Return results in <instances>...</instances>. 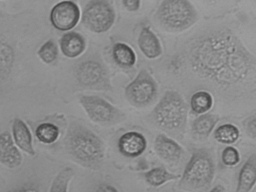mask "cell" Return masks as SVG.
I'll list each match as a JSON object with an SVG mask.
<instances>
[{"label": "cell", "mask_w": 256, "mask_h": 192, "mask_svg": "<svg viewBox=\"0 0 256 192\" xmlns=\"http://www.w3.org/2000/svg\"><path fill=\"white\" fill-rule=\"evenodd\" d=\"M65 145L70 156L84 168L98 170L104 162V141L86 126L72 124L66 136Z\"/></svg>", "instance_id": "cell-2"}, {"label": "cell", "mask_w": 256, "mask_h": 192, "mask_svg": "<svg viewBox=\"0 0 256 192\" xmlns=\"http://www.w3.org/2000/svg\"><path fill=\"white\" fill-rule=\"evenodd\" d=\"M122 6L128 12H136L140 7V0H122Z\"/></svg>", "instance_id": "cell-29"}, {"label": "cell", "mask_w": 256, "mask_h": 192, "mask_svg": "<svg viewBox=\"0 0 256 192\" xmlns=\"http://www.w3.org/2000/svg\"><path fill=\"white\" fill-rule=\"evenodd\" d=\"M154 148L158 157L169 163L179 162L184 153V148L176 140L164 134L157 135Z\"/></svg>", "instance_id": "cell-13"}, {"label": "cell", "mask_w": 256, "mask_h": 192, "mask_svg": "<svg viewBox=\"0 0 256 192\" xmlns=\"http://www.w3.org/2000/svg\"><path fill=\"white\" fill-rule=\"evenodd\" d=\"M60 49L67 58H76L84 52L86 39L77 32H67L59 40Z\"/></svg>", "instance_id": "cell-14"}, {"label": "cell", "mask_w": 256, "mask_h": 192, "mask_svg": "<svg viewBox=\"0 0 256 192\" xmlns=\"http://www.w3.org/2000/svg\"><path fill=\"white\" fill-rule=\"evenodd\" d=\"M94 192H120V190L108 183H102L96 188Z\"/></svg>", "instance_id": "cell-31"}, {"label": "cell", "mask_w": 256, "mask_h": 192, "mask_svg": "<svg viewBox=\"0 0 256 192\" xmlns=\"http://www.w3.org/2000/svg\"><path fill=\"white\" fill-rule=\"evenodd\" d=\"M37 54L43 62L46 64H52L58 60L59 55L58 44L52 39L48 40L40 46Z\"/></svg>", "instance_id": "cell-26"}, {"label": "cell", "mask_w": 256, "mask_h": 192, "mask_svg": "<svg viewBox=\"0 0 256 192\" xmlns=\"http://www.w3.org/2000/svg\"><path fill=\"white\" fill-rule=\"evenodd\" d=\"M242 127L248 138L254 140L256 138V112L247 117L242 122Z\"/></svg>", "instance_id": "cell-28"}, {"label": "cell", "mask_w": 256, "mask_h": 192, "mask_svg": "<svg viewBox=\"0 0 256 192\" xmlns=\"http://www.w3.org/2000/svg\"><path fill=\"white\" fill-rule=\"evenodd\" d=\"M112 57L115 63L122 68H131L137 61V56L132 48L122 42L114 45Z\"/></svg>", "instance_id": "cell-20"}, {"label": "cell", "mask_w": 256, "mask_h": 192, "mask_svg": "<svg viewBox=\"0 0 256 192\" xmlns=\"http://www.w3.org/2000/svg\"><path fill=\"white\" fill-rule=\"evenodd\" d=\"M12 192H42L40 188L34 184H25L16 188Z\"/></svg>", "instance_id": "cell-30"}, {"label": "cell", "mask_w": 256, "mask_h": 192, "mask_svg": "<svg viewBox=\"0 0 256 192\" xmlns=\"http://www.w3.org/2000/svg\"><path fill=\"white\" fill-rule=\"evenodd\" d=\"M148 146V140L144 135L136 130L127 132L118 140V147L120 152L127 158L142 156Z\"/></svg>", "instance_id": "cell-11"}, {"label": "cell", "mask_w": 256, "mask_h": 192, "mask_svg": "<svg viewBox=\"0 0 256 192\" xmlns=\"http://www.w3.org/2000/svg\"><path fill=\"white\" fill-rule=\"evenodd\" d=\"M221 159L224 166L232 168L238 165L240 162V154L238 148L228 146L222 152Z\"/></svg>", "instance_id": "cell-27"}, {"label": "cell", "mask_w": 256, "mask_h": 192, "mask_svg": "<svg viewBox=\"0 0 256 192\" xmlns=\"http://www.w3.org/2000/svg\"><path fill=\"white\" fill-rule=\"evenodd\" d=\"M155 18L166 31L180 32L196 24L198 14L188 0H163L157 9Z\"/></svg>", "instance_id": "cell-5"}, {"label": "cell", "mask_w": 256, "mask_h": 192, "mask_svg": "<svg viewBox=\"0 0 256 192\" xmlns=\"http://www.w3.org/2000/svg\"><path fill=\"white\" fill-rule=\"evenodd\" d=\"M145 182L152 187H160L168 182L179 180L180 175L172 174L163 166L152 168L144 174Z\"/></svg>", "instance_id": "cell-21"}, {"label": "cell", "mask_w": 256, "mask_h": 192, "mask_svg": "<svg viewBox=\"0 0 256 192\" xmlns=\"http://www.w3.org/2000/svg\"><path fill=\"white\" fill-rule=\"evenodd\" d=\"M150 117L162 130L184 133L186 127L188 106L178 92L168 90L150 112Z\"/></svg>", "instance_id": "cell-3"}, {"label": "cell", "mask_w": 256, "mask_h": 192, "mask_svg": "<svg viewBox=\"0 0 256 192\" xmlns=\"http://www.w3.org/2000/svg\"><path fill=\"white\" fill-rule=\"evenodd\" d=\"M256 183V154L248 156L238 175L235 192H251Z\"/></svg>", "instance_id": "cell-17"}, {"label": "cell", "mask_w": 256, "mask_h": 192, "mask_svg": "<svg viewBox=\"0 0 256 192\" xmlns=\"http://www.w3.org/2000/svg\"><path fill=\"white\" fill-rule=\"evenodd\" d=\"M209 192H226V188L222 184H216Z\"/></svg>", "instance_id": "cell-32"}, {"label": "cell", "mask_w": 256, "mask_h": 192, "mask_svg": "<svg viewBox=\"0 0 256 192\" xmlns=\"http://www.w3.org/2000/svg\"><path fill=\"white\" fill-rule=\"evenodd\" d=\"M20 150L14 144L8 132L0 134V163L10 169L18 168L22 164Z\"/></svg>", "instance_id": "cell-12"}, {"label": "cell", "mask_w": 256, "mask_h": 192, "mask_svg": "<svg viewBox=\"0 0 256 192\" xmlns=\"http://www.w3.org/2000/svg\"><path fill=\"white\" fill-rule=\"evenodd\" d=\"M35 135L42 144L50 145L58 140L60 136V130L56 124L46 122L37 126Z\"/></svg>", "instance_id": "cell-23"}, {"label": "cell", "mask_w": 256, "mask_h": 192, "mask_svg": "<svg viewBox=\"0 0 256 192\" xmlns=\"http://www.w3.org/2000/svg\"><path fill=\"white\" fill-rule=\"evenodd\" d=\"M240 132L235 124L230 123L221 124L214 130V138L217 142L226 145L235 144L239 140Z\"/></svg>", "instance_id": "cell-24"}, {"label": "cell", "mask_w": 256, "mask_h": 192, "mask_svg": "<svg viewBox=\"0 0 256 192\" xmlns=\"http://www.w3.org/2000/svg\"><path fill=\"white\" fill-rule=\"evenodd\" d=\"M12 139L19 150L24 152L29 156L36 154L35 148L32 142V135L29 126L23 120L16 118L12 127Z\"/></svg>", "instance_id": "cell-15"}, {"label": "cell", "mask_w": 256, "mask_h": 192, "mask_svg": "<svg viewBox=\"0 0 256 192\" xmlns=\"http://www.w3.org/2000/svg\"><path fill=\"white\" fill-rule=\"evenodd\" d=\"M157 94V82L146 69H142L125 88L126 98L132 106L137 108L150 105L156 98Z\"/></svg>", "instance_id": "cell-9"}, {"label": "cell", "mask_w": 256, "mask_h": 192, "mask_svg": "<svg viewBox=\"0 0 256 192\" xmlns=\"http://www.w3.org/2000/svg\"><path fill=\"white\" fill-rule=\"evenodd\" d=\"M220 117L216 114H202L193 121L192 124V132L194 138L199 140L206 139L214 132Z\"/></svg>", "instance_id": "cell-18"}, {"label": "cell", "mask_w": 256, "mask_h": 192, "mask_svg": "<svg viewBox=\"0 0 256 192\" xmlns=\"http://www.w3.org/2000/svg\"><path fill=\"white\" fill-rule=\"evenodd\" d=\"M79 102L88 117L100 126H114L126 120L124 111L100 96L84 94Z\"/></svg>", "instance_id": "cell-6"}, {"label": "cell", "mask_w": 256, "mask_h": 192, "mask_svg": "<svg viewBox=\"0 0 256 192\" xmlns=\"http://www.w3.org/2000/svg\"><path fill=\"white\" fill-rule=\"evenodd\" d=\"M216 166L212 154L205 148L192 152L180 178V186L188 190H202L209 187L215 177Z\"/></svg>", "instance_id": "cell-4"}, {"label": "cell", "mask_w": 256, "mask_h": 192, "mask_svg": "<svg viewBox=\"0 0 256 192\" xmlns=\"http://www.w3.org/2000/svg\"><path fill=\"white\" fill-rule=\"evenodd\" d=\"M186 58L197 76L221 88L254 84L256 57L226 27L211 28L192 39Z\"/></svg>", "instance_id": "cell-1"}, {"label": "cell", "mask_w": 256, "mask_h": 192, "mask_svg": "<svg viewBox=\"0 0 256 192\" xmlns=\"http://www.w3.org/2000/svg\"><path fill=\"white\" fill-rule=\"evenodd\" d=\"M80 20L85 28L100 34L106 32L113 26L116 12L107 0H90L85 6Z\"/></svg>", "instance_id": "cell-8"}, {"label": "cell", "mask_w": 256, "mask_h": 192, "mask_svg": "<svg viewBox=\"0 0 256 192\" xmlns=\"http://www.w3.org/2000/svg\"><path fill=\"white\" fill-rule=\"evenodd\" d=\"M139 49L150 60L160 57L162 54L161 42L150 27H144L138 39Z\"/></svg>", "instance_id": "cell-16"}, {"label": "cell", "mask_w": 256, "mask_h": 192, "mask_svg": "<svg viewBox=\"0 0 256 192\" xmlns=\"http://www.w3.org/2000/svg\"><path fill=\"white\" fill-rule=\"evenodd\" d=\"M16 54L11 44L0 37V81L8 78L14 66Z\"/></svg>", "instance_id": "cell-19"}, {"label": "cell", "mask_w": 256, "mask_h": 192, "mask_svg": "<svg viewBox=\"0 0 256 192\" xmlns=\"http://www.w3.org/2000/svg\"><path fill=\"white\" fill-rule=\"evenodd\" d=\"M74 172L72 168H65L54 178L49 192H68V188Z\"/></svg>", "instance_id": "cell-25"}, {"label": "cell", "mask_w": 256, "mask_h": 192, "mask_svg": "<svg viewBox=\"0 0 256 192\" xmlns=\"http://www.w3.org/2000/svg\"><path fill=\"white\" fill-rule=\"evenodd\" d=\"M82 12L72 0H62L53 6L50 12V22L58 31L70 32L78 24Z\"/></svg>", "instance_id": "cell-10"}, {"label": "cell", "mask_w": 256, "mask_h": 192, "mask_svg": "<svg viewBox=\"0 0 256 192\" xmlns=\"http://www.w3.org/2000/svg\"><path fill=\"white\" fill-rule=\"evenodd\" d=\"M76 80L84 88L97 91H113L112 80L106 66L96 58H86L74 69Z\"/></svg>", "instance_id": "cell-7"}, {"label": "cell", "mask_w": 256, "mask_h": 192, "mask_svg": "<svg viewBox=\"0 0 256 192\" xmlns=\"http://www.w3.org/2000/svg\"><path fill=\"white\" fill-rule=\"evenodd\" d=\"M214 106V97L209 92L200 90L192 96L190 108L196 114L202 115L210 110Z\"/></svg>", "instance_id": "cell-22"}]
</instances>
